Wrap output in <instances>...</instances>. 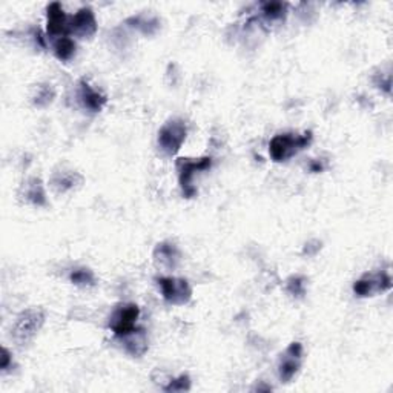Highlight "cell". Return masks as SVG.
I'll list each match as a JSON object with an SVG mask.
<instances>
[{"mask_svg":"<svg viewBox=\"0 0 393 393\" xmlns=\"http://www.w3.org/2000/svg\"><path fill=\"white\" fill-rule=\"evenodd\" d=\"M122 341H123V347L126 350V354H130L131 357L139 358L146 354L148 336H146V333H144L143 329L135 327L131 333L122 336Z\"/></svg>","mask_w":393,"mask_h":393,"instance_id":"obj_13","label":"cell"},{"mask_svg":"<svg viewBox=\"0 0 393 393\" xmlns=\"http://www.w3.org/2000/svg\"><path fill=\"white\" fill-rule=\"evenodd\" d=\"M69 33L80 39H90L97 33V20L91 8H80V10L69 18Z\"/></svg>","mask_w":393,"mask_h":393,"instance_id":"obj_9","label":"cell"},{"mask_svg":"<svg viewBox=\"0 0 393 393\" xmlns=\"http://www.w3.org/2000/svg\"><path fill=\"white\" fill-rule=\"evenodd\" d=\"M54 54L59 60L68 62L76 54V42L68 36L59 37L54 43Z\"/></svg>","mask_w":393,"mask_h":393,"instance_id":"obj_17","label":"cell"},{"mask_svg":"<svg viewBox=\"0 0 393 393\" xmlns=\"http://www.w3.org/2000/svg\"><path fill=\"white\" fill-rule=\"evenodd\" d=\"M186 135H188V127L183 120L180 118L170 120V122H166L158 131L157 143L160 151L167 157L175 156L180 151L184 140H186Z\"/></svg>","mask_w":393,"mask_h":393,"instance_id":"obj_2","label":"cell"},{"mask_svg":"<svg viewBox=\"0 0 393 393\" xmlns=\"http://www.w3.org/2000/svg\"><path fill=\"white\" fill-rule=\"evenodd\" d=\"M69 280L72 284H76L78 287H92L95 284V275L91 269L80 268L71 272Z\"/></svg>","mask_w":393,"mask_h":393,"instance_id":"obj_19","label":"cell"},{"mask_svg":"<svg viewBox=\"0 0 393 393\" xmlns=\"http://www.w3.org/2000/svg\"><path fill=\"white\" fill-rule=\"evenodd\" d=\"M55 97V92L51 86L43 85V86H39L37 94L34 95V105L39 108H45L48 105H51L53 100Z\"/></svg>","mask_w":393,"mask_h":393,"instance_id":"obj_20","label":"cell"},{"mask_svg":"<svg viewBox=\"0 0 393 393\" xmlns=\"http://www.w3.org/2000/svg\"><path fill=\"white\" fill-rule=\"evenodd\" d=\"M287 14V5L282 2H268L261 5V18L268 23L284 20Z\"/></svg>","mask_w":393,"mask_h":393,"instance_id":"obj_16","label":"cell"},{"mask_svg":"<svg viewBox=\"0 0 393 393\" xmlns=\"http://www.w3.org/2000/svg\"><path fill=\"white\" fill-rule=\"evenodd\" d=\"M312 142V132L306 134H294V132H286V134H278L269 143V154L274 162H286L295 154H298L300 151L306 149Z\"/></svg>","mask_w":393,"mask_h":393,"instance_id":"obj_1","label":"cell"},{"mask_svg":"<svg viewBox=\"0 0 393 393\" xmlns=\"http://www.w3.org/2000/svg\"><path fill=\"white\" fill-rule=\"evenodd\" d=\"M45 323V314L40 309H27L15 318L11 329L13 340L19 344H27L39 333Z\"/></svg>","mask_w":393,"mask_h":393,"instance_id":"obj_3","label":"cell"},{"mask_svg":"<svg viewBox=\"0 0 393 393\" xmlns=\"http://www.w3.org/2000/svg\"><path fill=\"white\" fill-rule=\"evenodd\" d=\"M191 389V378L188 375H180L179 378L171 380L167 386L163 387L165 392H188Z\"/></svg>","mask_w":393,"mask_h":393,"instance_id":"obj_21","label":"cell"},{"mask_svg":"<svg viewBox=\"0 0 393 393\" xmlns=\"http://www.w3.org/2000/svg\"><path fill=\"white\" fill-rule=\"evenodd\" d=\"M77 97L80 105H82L86 111H91V112H100L108 102L106 95L95 91L90 83L85 82V80H82V82L78 83Z\"/></svg>","mask_w":393,"mask_h":393,"instance_id":"obj_11","label":"cell"},{"mask_svg":"<svg viewBox=\"0 0 393 393\" xmlns=\"http://www.w3.org/2000/svg\"><path fill=\"white\" fill-rule=\"evenodd\" d=\"M286 289L294 296H303L306 294V283H304V278L301 277H291L287 280Z\"/></svg>","mask_w":393,"mask_h":393,"instance_id":"obj_22","label":"cell"},{"mask_svg":"<svg viewBox=\"0 0 393 393\" xmlns=\"http://www.w3.org/2000/svg\"><path fill=\"white\" fill-rule=\"evenodd\" d=\"M83 181V177L77 172L63 171L55 172L51 177V186L57 192H68Z\"/></svg>","mask_w":393,"mask_h":393,"instance_id":"obj_14","label":"cell"},{"mask_svg":"<svg viewBox=\"0 0 393 393\" xmlns=\"http://www.w3.org/2000/svg\"><path fill=\"white\" fill-rule=\"evenodd\" d=\"M46 31L51 37H63L69 33V18L59 2H53L46 8Z\"/></svg>","mask_w":393,"mask_h":393,"instance_id":"obj_10","label":"cell"},{"mask_svg":"<svg viewBox=\"0 0 393 393\" xmlns=\"http://www.w3.org/2000/svg\"><path fill=\"white\" fill-rule=\"evenodd\" d=\"M25 197L29 203L36 206H45L46 205V194L45 188L40 179H31L25 186Z\"/></svg>","mask_w":393,"mask_h":393,"instance_id":"obj_15","label":"cell"},{"mask_svg":"<svg viewBox=\"0 0 393 393\" xmlns=\"http://www.w3.org/2000/svg\"><path fill=\"white\" fill-rule=\"evenodd\" d=\"M157 284L162 291L163 298L174 306H184L192 298V287L188 280L175 277H160Z\"/></svg>","mask_w":393,"mask_h":393,"instance_id":"obj_5","label":"cell"},{"mask_svg":"<svg viewBox=\"0 0 393 393\" xmlns=\"http://www.w3.org/2000/svg\"><path fill=\"white\" fill-rule=\"evenodd\" d=\"M303 359V344L295 341L289 344L284 354L278 361V378L282 382H289L298 373Z\"/></svg>","mask_w":393,"mask_h":393,"instance_id":"obj_8","label":"cell"},{"mask_svg":"<svg viewBox=\"0 0 393 393\" xmlns=\"http://www.w3.org/2000/svg\"><path fill=\"white\" fill-rule=\"evenodd\" d=\"M154 261L158 268L166 270H174L180 263V251L179 247L171 242H162L154 249Z\"/></svg>","mask_w":393,"mask_h":393,"instance_id":"obj_12","label":"cell"},{"mask_svg":"<svg viewBox=\"0 0 393 393\" xmlns=\"http://www.w3.org/2000/svg\"><path fill=\"white\" fill-rule=\"evenodd\" d=\"M212 166L211 157H203L198 160L192 158H179L177 160V171H179V183L183 195L186 198L195 197L197 188L194 186V177L197 172L207 171Z\"/></svg>","mask_w":393,"mask_h":393,"instance_id":"obj_4","label":"cell"},{"mask_svg":"<svg viewBox=\"0 0 393 393\" xmlns=\"http://www.w3.org/2000/svg\"><path fill=\"white\" fill-rule=\"evenodd\" d=\"M140 317V308L137 304H122L112 312L109 319V327L117 338L131 333L135 329V323Z\"/></svg>","mask_w":393,"mask_h":393,"instance_id":"obj_6","label":"cell"},{"mask_svg":"<svg viewBox=\"0 0 393 393\" xmlns=\"http://www.w3.org/2000/svg\"><path fill=\"white\" fill-rule=\"evenodd\" d=\"M127 25L142 31L143 34H154L158 29V20L157 19H146L144 15H137V18H131L126 20Z\"/></svg>","mask_w":393,"mask_h":393,"instance_id":"obj_18","label":"cell"},{"mask_svg":"<svg viewBox=\"0 0 393 393\" xmlns=\"http://www.w3.org/2000/svg\"><path fill=\"white\" fill-rule=\"evenodd\" d=\"M392 287V278L389 275V272L386 270H378L372 272V274H366L364 277H361L358 282L354 284V294L361 298H366V296H373L389 291Z\"/></svg>","mask_w":393,"mask_h":393,"instance_id":"obj_7","label":"cell"},{"mask_svg":"<svg viewBox=\"0 0 393 393\" xmlns=\"http://www.w3.org/2000/svg\"><path fill=\"white\" fill-rule=\"evenodd\" d=\"M11 363H13V358H11L10 350H8L6 347H2V363H0V367H2V371L6 372L8 368H10Z\"/></svg>","mask_w":393,"mask_h":393,"instance_id":"obj_23","label":"cell"}]
</instances>
